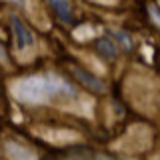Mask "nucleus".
<instances>
[{
    "mask_svg": "<svg viewBox=\"0 0 160 160\" xmlns=\"http://www.w3.org/2000/svg\"><path fill=\"white\" fill-rule=\"evenodd\" d=\"M112 36H114V38H118V40H120V42H122L126 48L132 46V40H130V38L126 36V34H122V32H112Z\"/></svg>",
    "mask_w": 160,
    "mask_h": 160,
    "instance_id": "0eeeda50",
    "label": "nucleus"
},
{
    "mask_svg": "<svg viewBox=\"0 0 160 160\" xmlns=\"http://www.w3.org/2000/svg\"><path fill=\"white\" fill-rule=\"evenodd\" d=\"M12 30H14V38H16V46L20 48V50H26V48H30L34 44V36H32V32L24 26V22L20 18H16V16H12Z\"/></svg>",
    "mask_w": 160,
    "mask_h": 160,
    "instance_id": "f03ea898",
    "label": "nucleus"
},
{
    "mask_svg": "<svg viewBox=\"0 0 160 160\" xmlns=\"http://www.w3.org/2000/svg\"><path fill=\"white\" fill-rule=\"evenodd\" d=\"M68 160H88V158H68Z\"/></svg>",
    "mask_w": 160,
    "mask_h": 160,
    "instance_id": "1a4fd4ad",
    "label": "nucleus"
},
{
    "mask_svg": "<svg viewBox=\"0 0 160 160\" xmlns=\"http://www.w3.org/2000/svg\"><path fill=\"white\" fill-rule=\"evenodd\" d=\"M96 50L104 58H116L118 56V46L110 38H98L96 40Z\"/></svg>",
    "mask_w": 160,
    "mask_h": 160,
    "instance_id": "20e7f679",
    "label": "nucleus"
},
{
    "mask_svg": "<svg viewBox=\"0 0 160 160\" xmlns=\"http://www.w3.org/2000/svg\"><path fill=\"white\" fill-rule=\"evenodd\" d=\"M74 74H76V78H78L82 84H86L88 88L98 90V92H102V90H104V84L100 82V80H98L96 76H94V74L86 72V70H74Z\"/></svg>",
    "mask_w": 160,
    "mask_h": 160,
    "instance_id": "39448f33",
    "label": "nucleus"
},
{
    "mask_svg": "<svg viewBox=\"0 0 160 160\" xmlns=\"http://www.w3.org/2000/svg\"><path fill=\"white\" fill-rule=\"evenodd\" d=\"M148 10H150V14H152V18H154V22H156V24H158V26H160V12H158V10H156V8H154V6H150Z\"/></svg>",
    "mask_w": 160,
    "mask_h": 160,
    "instance_id": "6e6552de",
    "label": "nucleus"
},
{
    "mask_svg": "<svg viewBox=\"0 0 160 160\" xmlns=\"http://www.w3.org/2000/svg\"><path fill=\"white\" fill-rule=\"evenodd\" d=\"M48 4L56 10V14L60 16V20H64V22H72V8H70L68 0H48Z\"/></svg>",
    "mask_w": 160,
    "mask_h": 160,
    "instance_id": "7ed1b4c3",
    "label": "nucleus"
},
{
    "mask_svg": "<svg viewBox=\"0 0 160 160\" xmlns=\"http://www.w3.org/2000/svg\"><path fill=\"white\" fill-rule=\"evenodd\" d=\"M14 94L24 102H44L52 96H74L76 90L56 76H30L14 86Z\"/></svg>",
    "mask_w": 160,
    "mask_h": 160,
    "instance_id": "f257e3e1",
    "label": "nucleus"
},
{
    "mask_svg": "<svg viewBox=\"0 0 160 160\" xmlns=\"http://www.w3.org/2000/svg\"><path fill=\"white\" fill-rule=\"evenodd\" d=\"M8 152L12 160H34V156L28 152V150H24L22 146H18V144H10L8 146Z\"/></svg>",
    "mask_w": 160,
    "mask_h": 160,
    "instance_id": "423d86ee",
    "label": "nucleus"
}]
</instances>
